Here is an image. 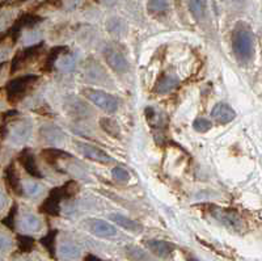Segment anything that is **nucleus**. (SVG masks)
Returning <instances> with one entry per match:
<instances>
[{
  "mask_svg": "<svg viewBox=\"0 0 262 261\" xmlns=\"http://www.w3.org/2000/svg\"><path fill=\"white\" fill-rule=\"evenodd\" d=\"M232 50L242 63L249 62L254 54V37L248 28L237 27L232 36Z\"/></svg>",
  "mask_w": 262,
  "mask_h": 261,
  "instance_id": "nucleus-1",
  "label": "nucleus"
},
{
  "mask_svg": "<svg viewBox=\"0 0 262 261\" xmlns=\"http://www.w3.org/2000/svg\"><path fill=\"white\" fill-rule=\"evenodd\" d=\"M75 188H76V184H75V183H67V184L63 185V187L53 189L50 194H49L48 198H46L45 201H43V204L41 205V210L50 214V215H58V214H59L62 201L74 196L75 193H76Z\"/></svg>",
  "mask_w": 262,
  "mask_h": 261,
  "instance_id": "nucleus-2",
  "label": "nucleus"
},
{
  "mask_svg": "<svg viewBox=\"0 0 262 261\" xmlns=\"http://www.w3.org/2000/svg\"><path fill=\"white\" fill-rule=\"evenodd\" d=\"M83 95L85 98L96 105L97 108L102 109L106 113H116L119 108V100L113 96L112 93H107L101 89L95 88H85L83 89Z\"/></svg>",
  "mask_w": 262,
  "mask_h": 261,
  "instance_id": "nucleus-3",
  "label": "nucleus"
},
{
  "mask_svg": "<svg viewBox=\"0 0 262 261\" xmlns=\"http://www.w3.org/2000/svg\"><path fill=\"white\" fill-rule=\"evenodd\" d=\"M37 81H38L37 75L28 74L24 75V76L15 77L11 82H8L6 87V93L8 100L15 103V101L20 100L21 97H24L25 93L28 92V89L36 83Z\"/></svg>",
  "mask_w": 262,
  "mask_h": 261,
  "instance_id": "nucleus-4",
  "label": "nucleus"
},
{
  "mask_svg": "<svg viewBox=\"0 0 262 261\" xmlns=\"http://www.w3.org/2000/svg\"><path fill=\"white\" fill-rule=\"evenodd\" d=\"M75 146H76V150H78L79 154L83 155L85 159H90V160L102 164H107L112 162L111 155L106 154L104 150L97 147V146L85 142H79V140L75 142Z\"/></svg>",
  "mask_w": 262,
  "mask_h": 261,
  "instance_id": "nucleus-5",
  "label": "nucleus"
},
{
  "mask_svg": "<svg viewBox=\"0 0 262 261\" xmlns=\"http://www.w3.org/2000/svg\"><path fill=\"white\" fill-rule=\"evenodd\" d=\"M212 217L216 218L221 223H223L226 227L233 230L236 232L243 231L244 229V223H243V219L238 217L235 211L226 210V209H214V211H211Z\"/></svg>",
  "mask_w": 262,
  "mask_h": 261,
  "instance_id": "nucleus-6",
  "label": "nucleus"
},
{
  "mask_svg": "<svg viewBox=\"0 0 262 261\" xmlns=\"http://www.w3.org/2000/svg\"><path fill=\"white\" fill-rule=\"evenodd\" d=\"M105 61L107 66L117 74H125L128 71V62L121 51L113 48H107L104 50Z\"/></svg>",
  "mask_w": 262,
  "mask_h": 261,
  "instance_id": "nucleus-7",
  "label": "nucleus"
},
{
  "mask_svg": "<svg viewBox=\"0 0 262 261\" xmlns=\"http://www.w3.org/2000/svg\"><path fill=\"white\" fill-rule=\"evenodd\" d=\"M42 48H43V45L38 44L34 45V46H32V48L29 49H25V50L21 51V53H18L17 55L15 56L12 65H11V72L13 74V72H16L17 70H20L21 67L27 66L30 61L36 59L37 56L41 54Z\"/></svg>",
  "mask_w": 262,
  "mask_h": 261,
  "instance_id": "nucleus-8",
  "label": "nucleus"
},
{
  "mask_svg": "<svg viewBox=\"0 0 262 261\" xmlns=\"http://www.w3.org/2000/svg\"><path fill=\"white\" fill-rule=\"evenodd\" d=\"M146 246L152 255H155L156 257L160 258L170 257L172 253L174 252V249H176V246L170 243V242L159 240V239H149V240L146 242Z\"/></svg>",
  "mask_w": 262,
  "mask_h": 261,
  "instance_id": "nucleus-9",
  "label": "nucleus"
},
{
  "mask_svg": "<svg viewBox=\"0 0 262 261\" xmlns=\"http://www.w3.org/2000/svg\"><path fill=\"white\" fill-rule=\"evenodd\" d=\"M64 108L72 117L76 118H88L92 116V110L83 101L76 97H69L64 101Z\"/></svg>",
  "mask_w": 262,
  "mask_h": 261,
  "instance_id": "nucleus-10",
  "label": "nucleus"
},
{
  "mask_svg": "<svg viewBox=\"0 0 262 261\" xmlns=\"http://www.w3.org/2000/svg\"><path fill=\"white\" fill-rule=\"evenodd\" d=\"M211 117L221 125H226L232 122L236 118V112L231 105L226 103H217L211 110Z\"/></svg>",
  "mask_w": 262,
  "mask_h": 261,
  "instance_id": "nucleus-11",
  "label": "nucleus"
},
{
  "mask_svg": "<svg viewBox=\"0 0 262 261\" xmlns=\"http://www.w3.org/2000/svg\"><path fill=\"white\" fill-rule=\"evenodd\" d=\"M30 134H32V124L30 121H20L15 125L13 130H11V140L16 143V145H23L29 139Z\"/></svg>",
  "mask_w": 262,
  "mask_h": 261,
  "instance_id": "nucleus-12",
  "label": "nucleus"
},
{
  "mask_svg": "<svg viewBox=\"0 0 262 261\" xmlns=\"http://www.w3.org/2000/svg\"><path fill=\"white\" fill-rule=\"evenodd\" d=\"M90 230L93 235L100 237H113L117 235V229L111 223L102 219L90 220Z\"/></svg>",
  "mask_w": 262,
  "mask_h": 261,
  "instance_id": "nucleus-13",
  "label": "nucleus"
},
{
  "mask_svg": "<svg viewBox=\"0 0 262 261\" xmlns=\"http://www.w3.org/2000/svg\"><path fill=\"white\" fill-rule=\"evenodd\" d=\"M18 160H20V163L23 164L24 169L29 173L30 176H33V177H36V178L43 177L42 172L39 171L38 166H37L36 157H34V155L33 154H30L28 150H24V151H23V154H21L20 157H18Z\"/></svg>",
  "mask_w": 262,
  "mask_h": 261,
  "instance_id": "nucleus-14",
  "label": "nucleus"
},
{
  "mask_svg": "<svg viewBox=\"0 0 262 261\" xmlns=\"http://www.w3.org/2000/svg\"><path fill=\"white\" fill-rule=\"evenodd\" d=\"M39 133H41L42 139H45L48 143L59 145V143L64 140V133L55 125H45V126H42Z\"/></svg>",
  "mask_w": 262,
  "mask_h": 261,
  "instance_id": "nucleus-15",
  "label": "nucleus"
},
{
  "mask_svg": "<svg viewBox=\"0 0 262 261\" xmlns=\"http://www.w3.org/2000/svg\"><path fill=\"white\" fill-rule=\"evenodd\" d=\"M4 176H6L7 187L11 189V192L21 196V194H23V184H21L20 177H18V173L17 171H16L15 164H9V166L7 167Z\"/></svg>",
  "mask_w": 262,
  "mask_h": 261,
  "instance_id": "nucleus-16",
  "label": "nucleus"
},
{
  "mask_svg": "<svg viewBox=\"0 0 262 261\" xmlns=\"http://www.w3.org/2000/svg\"><path fill=\"white\" fill-rule=\"evenodd\" d=\"M111 219L113 220L116 225H118L119 227L127 230L131 232H142L143 231V226L140 225L139 222L134 219H130V218L125 217V215H121V214H111Z\"/></svg>",
  "mask_w": 262,
  "mask_h": 261,
  "instance_id": "nucleus-17",
  "label": "nucleus"
},
{
  "mask_svg": "<svg viewBox=\"0 0 262 261\" xmlns=\"http://www.w3.org/2000/svg\"><path fill=\"white\" fill-rule=\"evenodd\" d=\"M177 84H179V79H177L176 75H163L156 83L155 92L164 95V93L170 92Z\"/></svg>",
  "mask_w": 262,
  "mask_h": 261,
  "instance_id": "nucleus-18",
  "label": "nucleus"
},
{
  "mask_svg": "<svg viewBox=\"0 0 262 261\" xmlns=\"http://www.w3.org/2000/svg\"><path fill=\"white\" fill-rule=\"evenodd\" d=\"M100 126L102 128V130L106 134H109L111 137L119 139L121 138V129H119V125L117 124V121H114L113 118H109V117H102L100 119Z\"/></svg>",
  "mask_w": 262,
  "mask_h": 261,
  "instance_id": "nucleus-19",
  "label": "nucleus"
},
{
  "mask_svg": "<svg viewBox=\"0 0 262 261\" xmlns=\"http://www.w3.org/2000/svg\"><path fill=\"white\" fill-rule=\"evenodd\" d=\"M21 227H23L24 231L37 232L39 231L42 227L41 219H39L37 215H34V214H27V215L23 218V220H21Z\"/></svg>",
  "mask_w": 262,
  "mask_h": 261,
  "instance_id": "nucleus-20",
  "label": "nucleus"
},
{
  "mask_svg": "<svg viewBox=\"0 0 262 261\" xmlns=\"http://www.w3.org/2000/svg\"><path fill=\"white\" fill-rule=\"evenodd\" d=\"M189 9H190L191 15L196 18V20H202L206 16V11H207V3L206 0H188Z\"/></svg>",
  "mask_w": 262,
  "mask_h": 261,
  "instance_id": "nucleus-21",
  "label": "nucleus"
},
{
  "mask_svg": "<svg viewBox=\"0 0 262 261\" xmlns=\"http://www.w3.org/2000/svg\"><path fill=\"white\" fill-rule=\"evenodd\" d=\"M42 156L45 157V160L48 162L51 166H55L58 163V160L63 159V157H71V155L67 154V152L62 151L59 149H48L45 151H42Z\"/></svg>",
  "mask_w": 262,
  "mask_h": 261,
  "instance_id": "nucleus-22",
  "label": "nucleus"
},
{
  "mask_svg": "<svg viewBox=\"0 0 262 261\" xmlns=\"http://www.w3.org/2000/svg\"><path fill=\"white\" fill-rule=\"evenodd\" d=\"M57 230H51V231H49L48 234L41 239V244L45 247L46 251L49 252V255L53 258L55 257V240H57Z\"/></svg>",
  "mask_w": 262,
  "mask_h": 261,
  "instance_id": "nucleus-23",
  "label": "nucleus"
},
{
  "mask_svg": "<svg viewBox=\"0 0 262 261\" xmlns=\"http://www.w3.org/2000/svg\"><path fill=\"white\" fill-rule=\"evenodd\" d=\"M80 248L74 243H63L60 246V255L67 260H76L80 257Z\"/></svg>",
  "mask_w": 262,
  "mask_h": 261,
  "instance_id": "nucleus-24",
  "label": "nucleus"
},
{
  "mask_svg": "<svg viewBox=\"0 0 262 261\" xmlns=\"http://www.w3.org/2000/svg\"><path fill=\"white\" fill-rule=\"evenodd\" d=\"M126 256L130 261H149L148 255L139 247H127L126 248Z\"/></svg>",
  "mask_w": 262,
  "mask_h": 261,
  "instance_id": "nucleus-25",
  "label": "nucleus"
},
{
  "mask_svg": "<svg viewBox=\"0 0 262 261\" xmlns=\"http://www.w3.org/2000/svg\"><path fill=\"white\" fill-rule=\"evenodd\" d=\"M23 193L28 194L32 198H37V197L42 194V187L37 181H28V183L23 185Z\"/></svg>",
  "mask_w": 262,
  "mask_h": 261,
  "instance_id": "nucleus-26",
  "label": "nucleus"
},
{
  "mask_svg": "<svg viewBox=\"0 0 262 261\" xmlns=\"http://www.w3.org/2000/svg\"><path fill=\"white\" fill-rule=\"evenodd\" d=\"M34 239L32 236H28V235H18L17 236V246L20 252L28 253L30 252L33 248H34Z\"/></svg>",
  "mask_w": 262,
  "mask_h": 261,
  "instance_id": "nucleus-27",
  "label": "nucleus"
},
{
  "mask_svg": "<svg viewBox=\"0 0 262 261\" xmlns=\"http://www.w3.org/2000/svg\"><path fill=\"white\" fill-rule=\"evenodd\" d=\"M147 8L152 13H163L168 11L169 3H168V0H149Z\"/></svg>",
  "mask_w": 262,
  "mask_h": 261,
  "instance_id": "nucleus-28",
  "label": "nucleus"
},
{
  "mask_svg": "<svg viewBox=\"0 0 262 261\" xmlns=\"http://www.w3.org/2000/svg\"><path fill=\"white\" fill-rule=\"evenodd\" d=\"M212 128V122L210 119L205 118V117H198L194 119L193 122V129L198 133H206Z\"/></svg>",
  "mask_w": 262,
  "mask_h": 261,
  "instance_id": "nucleus-29",
  "label": "nucleus"
},
{
  "mask_svg": "<svg viewBox=\"0 0 262 261\" xmlns=\"http://www.w3.org/2000/svg\"><path fill=\"white\" fill-rule=\"evenodd\" d=\"M63 51H64V48H55L54 50L50 51L48 59H46V65H45L46 71H50V70L53 69V66L57 63L58 58H59V55L63 53Z\"/></svg>",
  "mask_w": 262,
  "mask_h": 261,
  "instance_id": "nucleus-30",
  "label": "nucleus"
},
{
  "mask_svg": "<svg viewBox=\"0 0 262 261\" xmlns=\"http://www.w3.org/2000/svg\"><path fill=\"white\" fill-rule=\"evenodd\" d=\"M112 176L114 180L118 181H128L130 180V173L127 172V169L122 168V167H116L112 169Z\"/></svg>",
  "mask_w": 262,
  "mask_h": 261,
  "instance_id": "nucleus-31",
  "label": "nucleus"
},
{
  "mask_svg": "<svg viewBox=\"0 0 262 261\" xmlns=\"http://www.w3.org/2000/svg\"><path fill=\"white\" fill-rule=\"evenodd\" d=\"M16 210H17V208H16V205H15V206H13V209H11V210H9L8 215H7V217L3 219V225L7 226V227H8L9 230L15 229Z\"/></svg>",
  "mask_w": 262,
  "mask_h": 261,
  "instance_id": "nucleus-32",
  "label": "nucleus"
},
{
  "mask_svg": "<svg viewBox=\"0 0 262 261\" xmlns=\"http://www.w3.org/2000/svg\"><path fill=\"white\" fill-rule=\"evenodd\" d=\"M74 65H75V61L72 56H67V58H64V61L62 62V69L64 70V71H70V70L74 69Z\"/></svg>",
  "mask_w": 262,
  "mask_h": 261,
  "instance_id": "nucleus-33",
  "label": "nucleus"
},
{
  "mask_svg": "<svg viewBox=\"0 0 262 261\" xmlns=\"http://www.w3.org/2000/svg\"><path fill=\"white\" fill-rule=\"evenodd\" d=\"M84 261H102V260L98 257V256L93 255V253H86V255L84 256Z\"/></svg>",
  "mask_w": 262,
  "mask_h": 261,
  "instance_id": "nucleus-34",
  "label": "nucleus"
},
{
  "mask_svg": "<svg viewBox=\"0 0 262 261\" xmlns=\"http://www.w3.org/2000/svg\"><path fill=\"white\" fill-rule=\"evenodd\" d=\"M186 261H200L198 260V258H195V257H188V260Z\"/></svg>",
  "mask_w": 262,
  "mask_h": 261,
  "instance_id": "nucleus-35",
  "label": "nucleus"
}]
</instances>
